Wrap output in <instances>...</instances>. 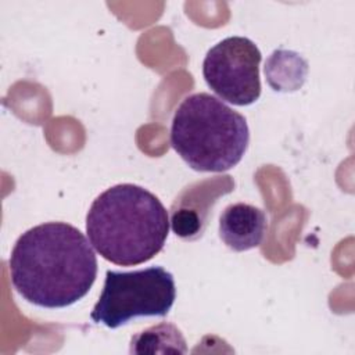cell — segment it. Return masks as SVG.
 I'll list each match as a JSON object with an SVG mask.
<instances>
[{
    "instance_id": "7",
    "label": "cell",
    "mask_w": 355,
    "mask_h": 355,
    "mask_svg": "<svg viewBox=\"0 0 355 355\" xmlns=\"http://www.w3.org/2000/svg\"><path fill=\"white\" fill-rule=\"evenodd\" d=\"M266 230L265 212L251 204H230L219 216V237L233 251L241 252L258 247Z\"/></svg>"
},
{
    "instance_id": "4",
    "label": "cell",
    "mask_w": 355,
    "mask_h": 355,
    "mask_svg": "<svg viewBox=\"0 0 355 355\" xmlns=\"http://www.w3.org/2000/svg\"><path fill=\"white\" fill-rule=\"evenodd\" d=\"M176 297L175 279L162 266L132 272L107 270L103 291L90 319L118 329L140 316H165Z\"/></svg>"
},
{
    "instance_id": "3",
    "label": "cell",
    "mask_w": 355,
    "mask_h": 355,
    "mask_svg": "<svg viewBox=\"0 0 355 355\" xmlns=\"http://www.w3.org/2000/svg\"><path fill=\"white\" fill-rule=\"evenodd\" d=\"M250 141L245 118L218 97L201 92L183 98L171 125V144L198 172L236 166Z\"/></svg>"
},
{
    "instance_id": "5",
    "label": "cell",
    "mask_w": 355,
    "mask_h": 355,
    "mask_svg": "<svg viewBox=\"0 0 355 355\" xmlns=\"http://www.w3.org/2000/svg\"><path fill=\"white\" fill-rule=\"evenodd\" d=\"M258 46L244 36H229L212 46L202 61L207 85L222 100L248 105L261 96Z\"/></svg>"
},
{
    "instance_id": "6",
    "label": "cell",
    "mask_w": 355,
    "mask_h": 355,
    "mask_svg": "<svg viewBox=\"0 0 355 355\" xmlns=\"http://www.w3.org/2000/svg\"><path fill=\"white\" fill-rule=\"evenodd\" d=\"M233 190L234 180L229 175L207 178L184 187L171 207L172 232L183 240L198 239L208 225L211 209L218 198Z\"/></svg>"
},
{
    "instance_id": "9",
    "label": "cell",
    "mask_w": 355,
    "mask_h": 355,
    "mask_svg": "<svg viewBox=\"0 0 355 355\" xmlns=\"http://www.w3.org/2000/svg\"><path fill=\"white\" fill-rule=\"evenodd\" d=\"M186 341L182 331L172 323L154 324L130 340V354H186Z\"/></svg>"
},
{
    "instance_id": "2",
    "label": "cell",
    "mask_w": 355,
    "mask_h": 355,
    "mask_svg": "<svg viewBox=\"0 0 355 355\" xmlns=\"http://www.w3.org/2000/svg\"><path fill=\"white\" fill-rule=\"evenodd\" d=\"M168 232L169 215L161 200L133 183L103 191L86 215L89 241L105 261L119 266L154 258L164 248Z\"/></svg>"
},
{
    "instance_id": "8",
    "label": "cell",
    "mask_w": 355,
    "mask_h": 355,
    "mask_svg": "<svg viewBox=\"0 0 355 355\" xmlns=\"http://www.w3.org/2000/svg\"><path fill=\"white\" fill-rule=\"evenodd\" d=\"M308 62L295 51L275 50L265 62V75L273 90H298L306 78Z\"/></svg>"
},
{
    "instance_id": "1",
    "label": "cell",
    "mask_w": 355,
    "mask_h": 355,
    "mask_svg": "<svg viewBox=\"0 0 355 355\" xmlns=\"http://www.w3.org/2000/svg\"><path fill=\"white\" fill-rule=\"evenodd\" d=\"M86 236L67 222H46L15 241L8 266L15 291L40 308L82 300L97 276V257Z\"/></svg>"
}]
</instances>
